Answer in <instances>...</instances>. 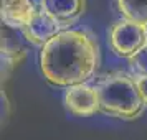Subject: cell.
<instances>
[{"instance_id":"obj_11","label":"cell","mask_w":147,"mask_h":140,"mask_svg":"<svg viewBox=\"0 0 147 140\" xmlns=\"http://www.w3.org/2000/svg\"><path fill=\"white\" fill-rule=\"evenodd\" d=\"M136 78V82H137V87H139L140 97L144 100V104L147 106V76H134Z\"/></svg>"},{"instance_id":"obj_5","label":"cell","mask_w":147,"mask_h":140,"mask_svg":"<svg viewBox=\"0 0 147 140\" xmlns=\"http://www.w3.org/2000/svg\"><path fill=\"white\" fill-rule=\"evenodd\" d=\"M63 27L55 20L51 15H48L43 8L36 7L32 17L25 21V25L20 28L23 36L35 46H43L53 38L56 33H60Z\"/></svg>"},{"instance_id":"obj_3","label":"cell","mask_w":147,"mask_h":140,"mask_svg":"<svg viewBox=\"0 0 147 140\" xmlns=\"http://www.w3.org/2000/svg\"><path fill=\"white\" fill-rule=\"evenodd\" d=\"M107 43L116 56L131 58L134 53H137L140 48L147 45L144 25L127 18L117 20L107 31Z\"/></svg>"},{"instance_id":"obj_12","label":"cell","mask_w":147,"mask_h":140,"mask_svg":"<svg viewBox=\"0 0 147 140\" xmlns=\"http://www.w3.org/2000/svg\"><path fill=\"white\" fill-rule=\"evenodd\" d=\"M144 30H146V38H147V23L144 25Z\"/></svg>"},{"instance_id":"obj_10","label":"cell","mask_w":147,"mask_h":140,"mask_svg":"<svg viewBox=\"0 0 147 140\" xmlns=\"http://www.w3.org/2000/svg\"><path fill=\"white\" fill-rule=\"evenodd\" d=\"M127 61L132 76H147V45L127 58Z\"/></svg>"},{"instance_id":"obj_7","label":"cell","mask_w":147,"mask_h":140,"mask_svg":"<svg viewBox=\"0 0 147 140\" xmlns=\"http://www.w3.org/2000/svg\"><path fill=\"white\" fill-rule=\"evenodd\" d=\"M35 10L33 0H2V21L20 30Z\"/></svg>"},{"instance_id":"obj_8","label":"cell","mask_w":147,"mask_h":140,"mask_svg":"<svg viewBox=\"0 0 147 140\" xmlns=\"http://www.w3.org/2000/svg\"><path fill=\"white\" fill-rule=\"evenodd\" d=\"M116 3L122 18L140 25L147 23V0H116Z\"/></svg>"},{"instance_id":"obj_9","label":"cell","mask_w":147,"mask_h":140,"mask_svg":"<svg viewBox=\"0 0 147 140\" xmlns=\"http://www.w3.org/2000/svg\"><path fill=\"white\" fill-rule=\"evenodd\" d=\"M23 56H25V51L23 50H17V48L7 46V45L2 43V76H3V79L23 60Z\"/></svg>"},{"instance_id":"obj_4","label":"cell","mask_w":147,"mask_h":140,"mask_svg":"<svg viewBox=\"0 0 147 140\" xmlns=\"http://www.w3.org/2000/svg\"><path fill=\"white\" fill-rule=\"evenodd\" d=\"M63 100L68 111L80 117H89L96 112H101L98 89L96 86H89L88 82L66 87Z\"/></svg>"},{"instance_id":"obj_1","label":"cell","mask_w":147,"mask_h":140,"mask_svg":"<svg viewBox=\"0 0 147 140\" xmlns=\"http://www.w3.org/2000/svg\"><path fill=\"white\" fill-rule=\"evenodd\" d=\"M99 61V46L93 33L66 28L41 46L40 71L51 86L69 87L88 82Z\"/></svg>"},{"instance_id":"obj_2","label":"cell","mask_w":147,"mask_h":140,"mask_svg":"<svg viewBox=\"0 0 147 140\" xmlns=\"http://www.w3.org/2000/svg\"><path fill=\"white\" fill-rule=\"evenodd\" d=\"M99 94L101 112L122 120H136L144 114L146 104L132 74L114 71L96 82Z\"/></svg>"},{"instance_id":"obj_6","label":"cell","mask_w":147,"mask_h":140,"mask_svg":"<svg viewBox=\"0 0 147 140\" xmlns=\"http://www.w3.org/2000/svg\"><path fill=\"white\" fill-rule=\"evenodd\" d=\"M38 7L51 15L63 30H66L84 15L86 0H38Z\"/></svg>"}]
</instances>
